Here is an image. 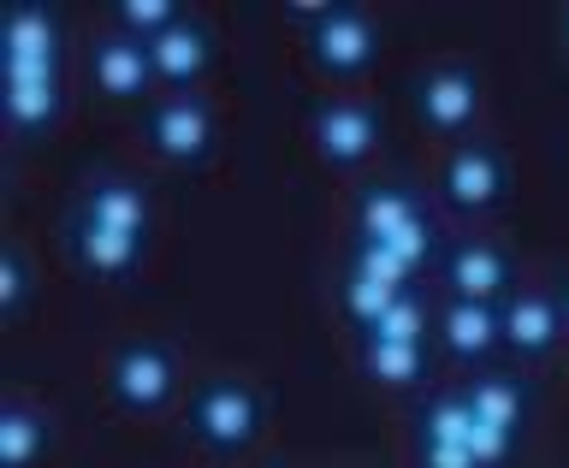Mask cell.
I'll list each match as a JSON object with an SVG mask.
<instances>
[{"instance_id":"obj_1","label":"cell","mask_w":569,"mask_h":468,"mask_svg":"<svg viewBox=\"0 0 569 468\" xmlns=\"http://www.w3.org/2000/svg\"><path fill=\"white\" fill-rule=\"evenodd\" d=\"M261 421H267V409H261V391L256 386H243V380H208L202 391L190 398V434L208 445V451H249L261 434Z\"/></svg>"},{"instance_id":"obj_2","label":"cell","mask_w":569,"mask_h":468,"mask_svg":"<svg viewBox=\"0 0 569 468\" xmlns=\"http://www.w3.org/2000/svg\"><path fill=\"white\" fill-rule=\"evenodd\" d=\"M309 53L327 78H362L380 60V30L362 7H327V18L309 30Z\"/></svg>"},{"instance_id":"obj_3","label":"cell","mask_w":569,"mask_h":468,"mask_svg":"<svg viewBox=\"0 0 569 468\" xmlns=\"http://www.w3.org/2000/svg\"><path fill=\"white\" fill-rule=\"evenodd\" d=\"M416 119L439 137H469L480 119V78L469 66H433L416 78Z\"/></svg>"},{"instance_id":"obj_4","label":"cell","mask_w":569,"mask_h":468,"mask_svg":"<svg viewBox=\"0 0 569 468\" xmlns=\"http://www.w3.org/2000/svg\"><path fill=\"white\" fill-rule=\"evenodd\" d=\"M107 386H113V398L131 409V416H154V409L172 404L178 391V362L167 345H124L113 356V368H107Z\"/></svg>"},{"instance_id":"obj_5","label":"cell","mask_w":569,"mask_h":468,"mask_svg":"<svg viewBox=\"0 0 569 468\" xmlns=\"http://www.w3.org/2000/svg\"><path fill=\"white\" fill-rule=\"evenodd\" d=\"M505 190H510V172H505V155L492 142H457V155L439 172V196L457 213H487L505 202Z\"/></svg>"},{"instance_id":"obj_6","label":"cell","mask_w":569,"mask_h":468,"mask_svg":"<svg viewBox=\"0 0 569 468\" xmlns=\"http://www.w3.org/2000/svg\"><path fill=\"white\" fill-rule=\"evenodd\" d=\"M315 149L338 172L362 167V160H373V149H380V113H373L368 101H327V107H315Z\"/></svg>"},{"instance_id":"obj_7","label":"cell","mask_w":569,"mask_h":468,"mask_svg":"<svg viewBox=\"0 0 569 468\" xmlns=\"http://www.w3.org/2000/svg\"><path fill=\"white\" fill-rule=\"evenodd\" d=\"M563 338V315H558V297H540V291H510L498 302V350L522 356V362H540V356L558 350Z\"/></svg>"},{"instance_id":"obj_8","label":"cell","mask_w":569,"mask_h":468,"mask_svg":"<svg viewBox=\"0 0 569 468\" xmlns=\"http://www.w3.org/2000/svg\"><path fill=\"white\" fill-rule=\"evenodd\" d=\"M149 142H154V155L178 160V167H196V160H208V149H213V119H208V107L196 101V96H167V101H154V113H149Z\"/></svg>"},{"instance_id":"obj_9","label":"cell","mask_w":569,"mask_h":468,"mask_svg":"<svg viewBox=\"0 0 569 468\" xmlns=\"http://www.w3.org/2000/svg\"><path fill=\"white\" fill-rule=\"evenodd\" d=\"M0 113L12 131H42L60 113V66H0Z\"/></svg>"},{"instance_id":"obj_10","label":"cell","mask_w":569,"mask_h":468,"mask_svg":"<svg viewBox=\"0 0 569 468\" xmlns=\"http://www.w3.org/2000/svg\"><path fill=\"white\" fill-rule=\"evenodd\" d=\"M510 285H516V267L492 243H457L445 256V291L462 302H505Z\"/></svg>"},{"instance_id":"obj_11","label":"cell","mask_w":569,"mask_h":468,"mask_svg":"<svg viewBox=\"0 0 569 468\" xmlns=\"http://www.w3.org/2000/svg\"><path fill=\"white\" fill-rule=\"evenodd\" d=\"M89 78H96V89H101V96H113V101L149 96V83H154L149 48H142L137 36H124V30H107L101 42L89 48Z\"/></svg>"},{"instance_id":"obj_12","label":"cell","mask_w":569,"mask_h":468,"mask_svg":"<svg viewBox=\"0 0 569 468\" xmlns=\"http://www.w3.org/2000/svg\"><path fill=\"white\" fill-rule=\"evenodd\" d=\"M208 60H213V36H208V24H196V18H178L167 36H154V42H149L154 83L178 89V96H184V89L202 78Z\"/></svg>"},{"instance_id":"obj_13","label":"cell","mask_w":569,"mask_h":468,"mask_svg":"<svg viewBox=\"0 0 569 468\" xmlns=\"http://www.w3.org/2000/svg\"><path fill=\"white\" fill-rule=\"evenodd\" d=\"M71 256H78V267L89 279H131L142 267V238H131V231H107L96 220H71Z\"/></svg>"},{"instance_id":"obj_14","label":"cell","mask_w":569,"mask_h":468,"mask_svg":"<svg viewBox=\"0 0 569 468\" xmlns=\"http://www.w3.org/2000/svg\"><path fill=\"white\" fill-rule=\"evenodd\" d=\"M0 66H60V18L48 7H18L0 18Z\"/></svg>"},{"instance_id":"obj_15","label":"cell","mask_w":569,"mask_h":468,"mask_svg":"<svg viewBox=\"0 0 569 468\" xmlns=\"http://www.w3.org/2000/svg\"><path fill=\"white\" fill-rule=\"evenodd\" d=\"M439 345L457 356V362H480V356L498 350V302H462L451 297L433 320Z\"/></svg>"},{"instance_id":"obj_16","label":"cell","mask_w":569,"mask_h":468,"mask_svg":"<svg viewBox=\"0 0 569 468\" xmlns=\"http://www.w3.org/2000/svg\"><path fill=\"white\" fill-rule=\"evenodd\" d=\"M83 220H96L107 231H131V238H142L149 231V196H142L131 178H96V185L83 190Z\"/></svg>"},{"instance_id":"obj_17","label":"cell","mask_w":569,"mask_h":468,"mask_svg":"<svg viewBox=\"0 0 569 468\" xmlns=\"http://www.w3.org/2000/svg\"><path fill=\"white\" fill-rule=\"evenodd\" d=\"M462 404H469L475 421L487 427H505V434H522V416H528V386L510 380V374H475L462 386Z\"/></svg>"},{"instance_id":"obj_18","label":"cell","mask_w":569,"mask_h":468,"mask_svg":"<svg viewBox=\"0 0 569 468\" xmlns=\"http://www.w3.org/2000/svg\"><path fill=\"white\" fill-rule=\"evenodd\" d=\"M416 220H421V202L403 185H373L356 202V238H391V231H403Z\"/></svg>"},{"instance_id":"obj_19","label":"cell","mask_w":569,"mask_h":468,"mask_svg":"<svg viewBox=\"0 0 569 468\" xmlns=\"http://www.w3.org/2000/svg\"><path fill=\"white\" fill-rule=\"evenodd\" d=\"M48 451V421L36 409H0V468H36Z\"/></svg>"},{"instance_id":"obj_20","label":"cell","mask_w":569,"mask_h":468,"mask_svg":"<svg viewBox=\"0 0 569 468\" xmlns=\"http://www.w3.org/2000/svg\"><path fill=\"white\" fill-rule=\"evenodd\" d=\"M362 368L380 386H416L427 374V345H386V338H362Z\"/></svg>"},{"instance_id":"obj_21","label":"cell","mask_w":569,"mask_h":468,"mask_svg":"<svg viewBox=\"0 0 569 468\" xmlns=\"http://www.w3.org/2000/svg\"><path fill=\"white\" fill-rule=\"evenodd\" d=\"M469 434H475V416L462 404V391H445V398L421 404V421H416L421 445H469Z\"/></svg>"},{"instance_id":"obj_22","label":"cell","mask_w":569,"mask_h":468,"mask_svg":"<svg viewBox=\"0 0 569 468\" xmlns=\"http://www.w3.org/2000/svg\"><path fill=\"white\" fill-rule=\"evenodd\" d=\"M427 302H421V291H398L391 297V309L373 320V327L362 332V338H386V345H427Z\"/></svg>"},{"instance_id":"obj_23","label":"cell","mask_w":569,"mask_h":468,"mask_svg":"<svg viewBox=\"0 0 569 468\" xmlns=\"http://www.w3.org/2000/svg\"><path fill=\"white\" fill-rule=\"evenodd\" d=\"M113 18H119V30H124V36H137V42L149 48L154 36H167L184 12H178L172 0H119V12H113Z\"/></svg>"},{"instance_id":"obj_24","label":"cell","mask_w":569,"mask_h":468,"mask_svg":"<svg viewBox=\"0 0 569 468\" xmlns=\"http://www.w3.org/2000/svg\"><path fill=\"white\" fill-rule=\"evenodd\" d=\"M391 297H398V285H386V279H368V273H345V309H350V320L356 327H373V320H380L386 309H391Z\"/></svg>"},{"instance_id":"obj_25","label":"cell","mask_w":569,"mask_h":468,"mask_svg":"<svg viewBox=\"0 0 569 468\" xmlns=\"http://www.w3.org/2000/svg\"><path fill=\"white\" fill-rule=\"evenodd\" d=\"M350 267H356V273H368V279H386V285H398V291H409V267L391 256L386 243H373V238H356Z\"/></svg>"},{"instance_id":"obj_26","label":"cell","mask_w":569,"mask_h":468,"mask_svg":"<svg viewBox=\"0 0 569 468\" xmlns=\"http://www.w3.org/2000/svg\"><path fill=\"white\" fill-rule=\"evenodd\" d=\"M30 309V261L18 256V249H7L0 256V315H24Z\"/></svg>"},{"instance_id":"obj_27","label":"cell","mask_w":569,"mask_h":468,"mask_svg":"<svg viewBox=\"0 0 569 468\" xmlns=\"http://www.w3.org/2000/svg\"><path fill=\"white\" fill-rule=\"evenodd\" d=\"M373 243H386L391 256H398V261L409 267V273H416V267H421L427 256H433V226H427V220H416V226L391 231V238H373Z\"/></svg>"},{"instance_id":"obj_28","label":"cell","mask_w":569,"mask_h":468,"mask_svg":"<svg viewBox=\"0 0 569 468\" xmlns=\"http://www.w3.org/2000/svg\"><path fill=\"white\" fill-rule=\"evenodd\" d=\"M469 457L480 468H505L516 457V434H505V427H487V421H475V434H469Z\"/></svg>"},{"instance_id":"obj_29","label":"cell","mask_w":569,"mask_h":468,"mask_svg":"<svg viewBox=\"0 0 569 468\" xmlns=\"http://www.w3.org/2000/svg\"><path fill=\"white\" fill-rule=\"evenodd\" d=\"M421 468H480L469 445H421Z\"/></svg>"},{"instance_id":"obj_30","label":"cell","mask_w":569,"mask_h":468,"mask_svg":"<svg viewBox=\"0 0 569 468\" xmlns=\"http://www.w3.org/2000/svg\"><path fill=\"white\" fill-rule=\"evenodd\" d=\"M558 315H563V332H569V279L558 285Z\"/></svg>"},{"instance_id":"obj_31","label":"cell","mask_w":569,"mask_h":468,"mask_svg":"<svg viewBox=\"0 0 569 468\" xmlns=\"http://www.w3.org/2000/svg\"><path fill=\"white\" fill-rule=\"evenodd\" d=\"M563 48H569V12H563Z\"/></svg>"}]
</instances>
